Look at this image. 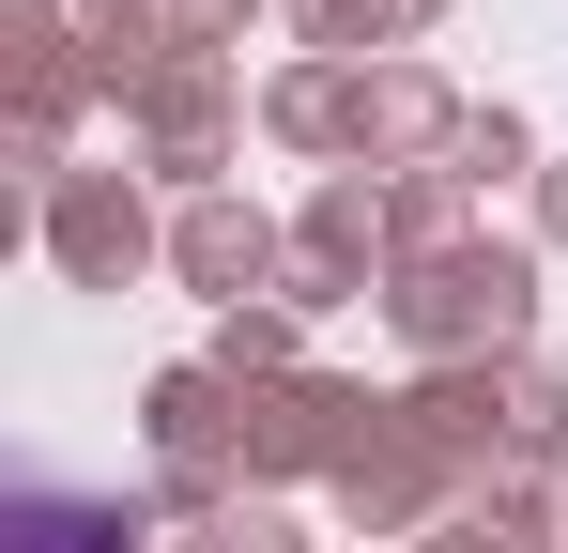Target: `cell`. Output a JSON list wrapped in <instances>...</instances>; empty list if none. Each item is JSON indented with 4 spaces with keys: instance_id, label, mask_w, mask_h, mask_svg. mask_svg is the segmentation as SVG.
<instances>
[{
    "instance_id": "6da1fadb",
    "label": "cell",
    "mask_w": 568,
    "mask_h": 553,
    "mask_svg": "<svg viewBox=\"0 0 568 553\" xmlns=\"http://www.w3.org/2000/svg\"><path fill=\"white\" fill-rule=\"evenodd\" d=\"M16 553H123V523H108V507H62V492H31V507H16Z\"/></svg>"
}]
</instances>
